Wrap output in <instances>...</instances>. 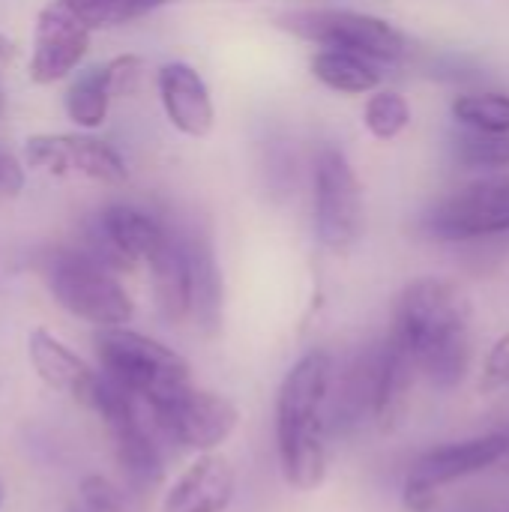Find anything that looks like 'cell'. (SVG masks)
<instances>
[{
    "mask_svg": "<svg viewBox=\"0 0 509 512\" xmlns=\"http://www.w3.org/2000/svg\"><path fill=\"white\" fill-rule=\"evenodd\" d=\"M438 498H441V486L429 483L426 477L420 474H408L405 486H402V501L411 512H432L438 507Z\"/></svg>",
    "mask_w": 509,
    "mask_h": 512,
    "instance_id": "cell-30",
    "label": "cell"
},
{
    "mask_svg": "<svg viewBox=\"0 0 509 512\" xmlns=\"http://www.w3.org/2000/svg\"><path fill=\"white\" fill-rule=\"evenodd\" d=\"M165 3H174V0H147V9L153 12V9H159V6H165Z\"/></svg>",
    "mask_w": 509,
    "mask_h": 512,
    "instance_id": "cell-32",
    "label": "cell"
},
{
    "mask_svg": "<svg viewBox=\"0 0 509 512\" xmlns=\"http://www.w3.org/2000/svg\"><path fill=\"white\" fill-rule=\"evenodd\" d=\"M108 69V81L114 90V99L120 96H132L141 87V75H144V60L138 54H120L114 60L105 63Z\"/></svg>",
    "mask_w": 509,
    "mask_h": 512,
    "instance_id": "cell-28",
    "label": "cell"
},
{
    "mask_svg": "<svg viewBox=\"0 0 509 512\" xmlns=\"http://www.w3.org/2000/svg\"><path fill=\"white\" fill-rule=\"evenodd\" d=\"M276 27L315 42L321 48H339L363 54L375 63H402L408 54V39L384 18L342 9V6H306L276 15Z\"/></svg>",
    "mask_w": 509,
    "mask_h": 512,
    "instance_id": "cell-5",
    "label": "cell"
},
{
    "mask_svg": "<svg viewBox=\"0 0 509 512\" xmlns=\"http://www.w3.org/2000/svg\"><path fill=\"white\" fill-rule=\"evenodd\" d=\"M450 111L459 126L480 132H509L507 93H462L453 99Z\"/></svg>",
    "mask_w": 509,
    "mask_h": 512,
    "instance_id": "cell-23",
    "label": "cell"
},
{
    "mask_svg": "<svg viewBox=\"0 0 509 512\" xmlns=\"http://www.w3.org/2000/svg\"><path fill=\"white\" fill-rule=\"evenodd\" d=\"M147 411L162 438L198 456L219 450L240 423V408L228 396L201 387H186L171 399L147 405Z\"/></svg>",
    "mask_w": 509,
    "mask_h": 512,
    "instance_id": "cell-7",
    "label": "cell"
},
{
    "mask_svg": "<svg viewBox=\"0 0 509 512\" xmlns=\"http://www.w3.org/2000/svg\"><path fill=\"white\" fill-rule=\"evenodd\" d=\"M27 360L33 372L39 375V381H45L54 393L69 396L90 408L102 375L93 372L87 360L78 357L69 345H63L54 333L33 330L27 336Z\"/></svg>",
    "mask_w": 509,
    "mask_h": 512,
    "instance_id": "cell-16",
    "label": "cell"
},
{
    "mask_svg": "<svg viewBox=\"0 0 509 512\" xmlns=\"http://www.w3.org/2000/svg\"><path fill=\"white\" fill-rule=\"evenodd\" d=\"M45 282L54 303L72 318L99 330L126 327L135 315V303L96 252L60 249L45 264Z\"/></svg>",
    "mask_w": 509,
    "mask_h": 512,
    "instance_id": "cell-4",
    "label": "cell"
},
{
    "mask_svg": "<svg viewBox=\"0 0 509 512\" xmlns=\"http://www.w3.org/2000/svg\"><path fill=\"white\" fill-rule=\"evenodd\" d=\"M453 156L465 168H509V132L462 126L453 138Z\"/></svg>",
    "mask_w": 509,
    "mask_h": 512,
    "instance_id": "cell-22",
    "label": "cell"
},
{
    "mask_svg": "<svg viewBox=\"0 0 509 512\" xmlns=\"http://www.w3.org/2000/svg\"><path fill=\"white\" fill-rule=\"evenodd\" d=\"M309 72L324 87H330L336 93H348V96L372 93L384 81V75H381V69H378L375 60H369L363 54L339 51V48H321V51H315L312 60H309Z\"/></svg>",
    "mask_w": 509,
    "mask_h": 512,
    "instance_id": "cell-20",
    "label": "cell"
},
{
    "mask_svg": "<svg viewBox=\"0 0 509 512\" xmlns=\"http://www.w3.org/2000/svg\"><path fill=\"white\" fill-rule=\"evenodd\" d=\"M507 453L509 432H489V435H480V438L441 444V447L423 453L411 471L426 477L435 486H447V483H456V480H465V477L489 471Z\"/></svg>",
    "mask_w": 509,
    "mask_h": 512,
    "instance_id": "cell-17",
    "label": "cell"
},
{
    "mask_svg": "<svg viewBox=\"0 0 509 512\" xmlns=\"http://www.w3.org/2000/svg\"><path fill=\"white\" fill-rule=\"evenodd\" d=\"M509 387V333H504L486 354L483 360V375H480V390L486 396L501 393Z\"/></svg>",
    "mask_w": 509,
    "mask_h": 512,
    "instance_id": "cell-27",
    "label": "cell"
},
{
    "mask_svg": "<svg viewBox=\"0 0 509 512\" xmlns=\"http://www.w3.org/2000/svg\"><path fill=\"white\" fill-rule=\"evenodd\" d=\"M72 512H147L141 492L120 489L108 477H87L78 486V504Z\"/></svg>",
    "mask_w": 509,
    "mask_h": 512,
    "instance_id": "cell-25",
    "label": "cell"
},
{
    "mask_svg": "<svg viewBox=\"0 0 509 512\" xmlns=\"http://www.w3.org/2000/svg\"><path fill=\"white\" fill-rule=\"evenodd\" d=\"M135 402L138 399L129 390H123L120 384H114L111 378L102 375L90 408L102 417V423L114 441V456H117V465H120L129 489L144 495L162 483L165 471H162V453H159L156 441L150 438L147 426L141 423Z\"/></svg>",
    "mask_w": 509,
    "mask_h": 512,
    "instance_id": "cell-9",
    "label": "cell"
},
{
    "mask_svg": "<svg viewBox=\"0 0 509 512\" xmlns=\"http://www.w3.org/2000/svg\"><path fill=\"white\" fill-rule=\"evenodd\" d=\"M333 360L327 351L303 354L276 393V456L288 486L315 492L327 480V408Z\"/></svg>",
    "mask_w": 509,
    "mask_h": 512,
    "instance_id": "cell-2",
    "label": "cell"
},
{
    "mask_svg": "<svg viewBox=\"0 0 509 512\" xmlns=\"http://www.w3.org/2000/svg\"><path fill=\"white\" fill-rule=\"evenodd\" d=\"M153 282V300L159 315L168 324H183L192 318V273H189V252L183 231L171 228L168 243L159 255L147 264Z\"/></svg>",
    "mask_w": 509,
    "mask_h": 512,
    "instance_id": "cell-19",
    "label": "cell"
},
{
    "mask_svg": "<svg viewBox=\"0 0 509 512\" xmlns=\"http://www.w3.org/2000/svg\"><path fill=\"white\" fill-rule=\"evenodd\" d=\"M93 30L63 3L51 0L39 9L33 27V48L27 60V75L39 87L66 81L87 57Z\"/></svg>",
    "mask_w": 509,
    "mask_h": 512,
    "instance_id": "cell-11",
    "label": "cell"
},
{
    "mask_svg": "<svg viewBox=\"0 0 509 512\" xmlns=\"http://www.w3.org/2000/svg\"><path fill=\"white\" fill-rule=\"evenodd\" d=\"M21 159L27 168L54 180H93L102 186H123L129 180L126 159L90 132H39L24 141Z\"/></svg>",
    "mask_w": 509,
    "mask_h": 512,
    "instance_id": "cell-8",
    "label": "cell"
},
{
    "mask_svg": "<svg viewBox=\"0 0 509 512\" xmlns=\"http://www.w3.org/2000/svg\"><path fill=\"white\" fill-rule=\"evenodd\" d=\"M0 507H3V486H0Z\"/></svg>",
    "mask_w": 509,
    "mask_h": 512,
    "instance_id": "cell-33",
    "label": "cell"
},
{
    "mask_svg": "<svg viewBox=\"0 0 509 512\" xmlns=\"http://www.w3.org/2000/svg\"><path fill=\"white\" fill-rule=\"evenodd\" d=\"M159 99L168 123L186 138H204L216 126L213 96L189 63H165L159 69Z\"/></svg>",
    "mask_w": 509,
    "mask_h": 512,
    "instance_id": "cell-15",
    "label": "cell"
},
{
    "mask_svg": "<svg viewBox=\"0 0 509 512\" xmlns=\"http://www.w3.org/2000/svg\"><path fill=\"white\" fill-rule=\"evenodd\" d=\"M93 348L102 363V375L129 390L144 405L171 399L192 387L189 363L174 348L144 333L108 327L93 336Z\"/></svg>",
    "mask_w": 509,
    "mask_h": 512,
    "instance_id": "cell-3",
    "label": "cell"
},
{
    "mask_svg": "<svg viewBox=\"0 0 509 512\" xmlns=\"http://www.w3.org/2000/svg\"><path fill=\"white\" fill-rule=\"evenodd\" d=\"M171 228L132 204H111L99 216V258L114 270L150 264L168 243Z\"/></svg>",
    "mask_w": 509,
    "mask_h": 512,
    "instance_id": "cell-12",
    "label": "cell"
},
{
    "mask_svg": "<svg viewBox=\"0 0 509 512\" xmlns=\"http://www.w3.org/2000/svg\"><path fill=\"white\" fill-rule=\"evenodd\" d=\"M363 123H366V129L378 141H393V138H399L408 129V123H411V105L396 90H378L366 102Z\"/></svg>",
    "mask_w": 509,
    "mask_h": 512,
    "instance_id": "cell-24",
    "label": "cell"
},
{
    "mask_svg": "<svg viewBox=\"0 0 509 512\" xmlns=\"http://www.w3.org/2000/svg\"><path fill=\"white\" fill-rule=\"evenodd\" d=\"M12 60H15V45L6 33H0V81H3L6 69L12 66Z\"/></svg>",
    "mask_w": 509,
    "mask_h": 512,
    "instance_id": "cell-31",
    "label": "cell"
},
{
    "mask_svg": "<svg viewBox=\"0 0 509 512\" xmlns=\"http://www.w3.org/2000/svg\"><path fill=\"white\" fill-rule=\"evenodd\" d=\"M315 183V234L333 255L351 252L363 237V186L348 156L321 144L312 168Z\"/></svg>",
    "mask_w": 509,
    "mask_h": 512,
    "instance_id": "cell-6",
    "label": "cell"
},
{
    "mask_svg": "<svg viewBox=\"0 0 509 512\" xmlns=\"http://www.w3.org/2000/svg\"><path fill=\"white\" fill-rule=\"evenodd\" d=\"M237 492V471L222 453H201L165 492L162 512H225Z\"/></svg>",
    "mask_w": 509,
    "mask_h": 512,
    "instance_id": "cell-14",
    "label": "cell"
},
{
    "mask_svg": "<svg viewBox=\"0 0 509 512\" xmlns=\"http://www.w3.org/2000/svg\"><path fill=\"white\" fill-rule=\"evenodd\" d=\"M111 102H114V90H111L105 63H102V66H93V69H87V72H81V75L66 87V96H63L66 117H69L78 129H84V132H93V129H99V126L108 120Z\"/></svg>",
    "mask_w": 509,
    "mask_h": 512,
    "instance_id": "cell-21",
    "label": "cell"
},
{
    "mask_svg": "<svg viewBox=\"0 0 509 512\" xmlns=\"http://www.w3.org/2000/svg\"><path fill=\"white\" fill-rule=\"evenodd\" d=\"M27 186V162L12 150L0 147V204L15 201Z\"/></svg>",
    "mask_w": 509,
    "mask_h": 512,
    "instance_id": "cell-29",
    "label": "cell"
},
{
    "mask_svg": "<svg viewBox=\"0 0 509 512\" xmlns=\"http://www.w3.org/2000/svg\"><path fill=\"white\" fill-rule=\"evenodd\" d=\"M393 333L438 390H456L468 378L474 360L471 303L456 282L441 276L414 279L396 303Z\"/></svg>",
    "mask_w": 509,
    "mask_h": 512,
    "instance_id": "cell-1",
    "label": "cell"
},
{
    "mask_svg": "<svg viewBox=\"0 0 509 512\" xmlns=\"http://www.w3.org/2000/svg\"><path fill=\"white\" fill-rule=\"evenodd\" d=\"M192 273V321L204 336H219L225 318V282L207 231H183Z\"/></svg>",
    "mask_w": 509,
    "mask_h": 512,
    "instance_id": "cell-18",
    "label": "cell"
},
{
    "mask_svg": "<svg viewBox=\"0 0 509 512\" xmlns=\"http://www.w3.org/2000/svg\"><path fill=\"white\" fill-rule=\"evenodd\" d=\"M90 30L117 27L147 15V0H63Z\"/></svg>",
    "mask_w": 509,
    "mask_h": 512,
    "instance_id": "cell-26",
    "label": "cell"
},
{
    "mask_svg": "<svg viewBox=\"0 0 509 512\" xmlns=\"http://www.w3.org/2000/svg\"><path fill=\"white\" fill-rule=\"evenodd\" d=\"M423 228L441 243L509 234V174L480 177L456 195L438 201L423 216Z\"/></svg>",
    "mask_w": 509,
    "mask_h": 512,
    "instance_id": "cell-10",
    "label": "cell"
},
{
    "mask_svg": "<svg viewBox=\"0 0 509 512\" xmlns=\"http://www.w3.org/2000/svg\"><path fill=\"white\" fill-rule=\"evenodd\" d=\"M417 375L420 369L414 354L396 333H390L378 345L372 369V420L381 432L393 435L405 426Z\"/></svg>",
    "mask_w": 509,
    "mask_h": 512,
    "instance_id": "cell-13",
    "label": "cell"
}]
</instances>
